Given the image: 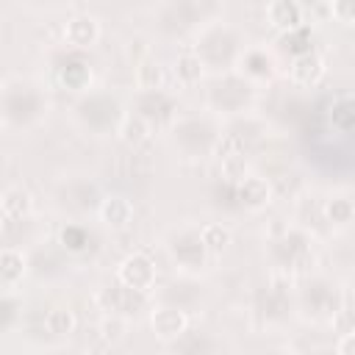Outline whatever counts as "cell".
<instances>
[{"label":"cell","mask_w":355,"mask_h":355,"mask_svg":"<svg viewBox=\"0 0 355 355\" xmlns=\"http://www.w3.org/2000/svg\"><path fill=\"white\" fill-rule=\"evenodd\" d=\"M100 219H103L108 227L122 230V227H128L130 219H133V202H130L128 197H122V194H111V197H105V200L100 202Z\"/></svg>","instance_id":"6"},{"label":"cell","mask_w":355,"mask_h":355,"mask_svg":"<svg viewBox=\"0 0 355 355\" xmlns=\"http://www.w3.org/2000/svg\"><path fill=\"white\" fill-rule=\"evenodd\" d=\"M324 58L319 53H300L291 58V80L300 83V86H316L322 78H324Z\"/></svg>","instance_id":"4"},{"label":"cell","mask_w":355,"mask_h":355,"mask_svg":"<svg viewBox=\"0 0 355 355\" xmlns=\"http://www.w3.org/2000/svg\"><path fill=\"white\" fill-rule=\"evenodd\" d=\"M3 227H6V225H3V216H0V236H3Z\"/></svg>","instance_id":"23"},{"label":"cell","mask_w":355,"mask_h":355,"mask_svg":"<svg viewBox=\"0 0 355 355\" xmlns=\"http://www.w3.org/2000/svg\"><path fill=\"white\" fill-rule=\"evenodd\" d=\"M75 324H78V319H75V313L69 308H53L44 316V327L53 336H69L75 330Z\"/></svg>","instance_id":"13"},{"label":"cell","mask_w":355,"mask_h":355,"mask_svg":"<svg viewBox=\"0 0 355 355\" xmlns=\"http://www.w3.org/2000/svg\"><path fill=\"white\" fill-rule=\"evenodd\" d=\"M175 75H178V80L186 83V86L197 83V80L202 78V61H200V55H197V53H183V55H178V61H175Z\"/></svg>","instance_id":"11"},{"label":"cell","mask_w":355,"mask_h":355,"mask_svg":"<svg viewBox=\"0 0 355 355\" xmlns=\"http://www.w3.org/2000/svg\"><path fill=\"white\" fill-rule=\"evenodd\" d=\"M119 139H122L125 144H130V147H139L141 141H147V139H150V125H147V119H144V116H125V122H122V128H119Z\"/></svg>","instance_id":"12"},{"label":"cell","mask_w":355,"mask_h":355,"mask_svg":"<svg viewBox=\"0 0 355 355\" xmlns=\"http://www.w3.org/2000/svg\"><path fill=\"white\" fill-rule=\"evenodd\" d=\"M61 83L67 86V89H86L89 86V78H92V72H89V67L86 64H80V61H75V64H67L64 69H61Z\"/></svg>","instance_id":"16"},{"label":"cell","mask_w":355,"mask_h":355,"mask_svg":"<svg viewBox=\"0 0 355 355\" xmlns=\"http://www.w3.org/2000/svg\"><path fill=\"white\" fill-rule=\"evenodd\" d=\"M150 324H153V333L161 341H175L186 333L189 316L180 308H155L153 316H150Z\"/></svg>","instance_id":"2"},{"label":"cell","mask_w":355,"mask_h":355,"mask_svg":"<svg viewBox=\"0 0 355 355\" xmlns=\"http://www.w3.org/2000/svg\"><path fill=\"white\" fill-rule=\"evenodd\" d=\"M241 67H247V72L250 75H269V58L263 55V53H247L244 58H241Z\"/></svg>","instance_id":"20"},{"label":"cell","mask_w":355,"mask_h":355,"mask_svg":"<svg viewBox=\"0 0 355 355\" xmlns=\"http://www.w3.org/2000/svg\"><path fill=\"white\" fill-rule=\"evenodd\" d=\"M200 244L208 250H225L230 244V230L222 225H205L200 230Z\"/></svg>","instance_id":"17"},{"label":"cell","mask_w":355,"mask_h":355,"mask_svg":"<svg viewBox=\"0 0 355 355\" xmlns=\"http://www.w3.org/2000/svg\"><path fill=\"white\" fill-rule=\"evenodd\" d=\"M166 80V69L161 61L155 58H141L139 67H136V86L144 89V92H158Z\"/></svg>","instance_id":"8"},{"label":"cell","mask_w":355,"mask_h":355,"mask_svg":"<svg viewBox=\"0 0 355 355\" xmlns=\"http://www.w3.org/2000/svg\"><path fill=\"white\" fill-rule=\"evenodd\" d=\"M31 194L22 189V186H14V189H6L3 197H0V208H3V216H11V219H22L28 216L31 211Z\"/></svg>","instance_id":"9"},{"label":"cell","mask_w":355,"mask_h":355,"mask_svg":"<svg viewBox=\"0 0 355 355\" xmlns=\"http://www.w3.org/2000/svg\"><path fill=\"white\" fill-rule=\"evenodd\" d=\"M100 39V22L92 14H75L64 25V42L72 47H92Z\"/></svg>","instance_id":"3"},{"label":"cell","mask_w":355,"mask_h":355,"mask_svg":"<svg viewBox=\"0 0 355 355\" xmlns=\"http://www.w3.org/2000/svg\"><path fill=\"white\" fill-rule=\"evenodd\" d=\"M25 275V258L17 250H3L0 252V280L17 283Z\"/></svg>","instance_id":"14"},{"label":"cell","mask_w":355,"mask_h":355,"mask_svg":"<svg viewBox=\"0 0 355 355\" xmlns=\"http://www.w3.org/2000/svg\"><path fill=\"white\" fill-rule=\"evenodd\" d=\"M355 352V333H344L336 341V355H352Z\"/></svg>","instance_id":"22"},{"label":"cell","mask_w":355,"mask_h":355,"mask_svg":"<svg viewBox=\"0 0 355 355\" xmlns=\"http://www.w3.org/2000/svg\"><path fill=\"white\" fill-rule=\"evenodd\" d=\"M116 277H119V283H122L125 288L144 294V291H150V288L155 286V263H153V258L144 255V252H130V255L119 263Z\"/></svg>","instance_id":"1"},{"label":"cell","mask_w":355,"mask_h":355,"mask_svg":"<svg viewBox=\"0 0 355 355\" xmlns=\"http://www.w3.org/2000/svg\"><path fill=\"white\" fill-rule=\"evenodd\" d=\"M239 200H241V205H247L250 211H258V208H263V205L272 200V186H269L263 178L247 175V178L239 183Z\"/></svg>","instance_id":"7"},{"label":"cell","mask_w":355,"mask_h":355,"mask_svg":"<svg viewBox=\"0 0 355 355\" xmlns=\"http://www.w3.org/2000/svg\"><path fill=\"white\" fill-rule=\"evenodd\" d=\"M61 241H64V247L67 250H72V252H80L83 247H86V233H83V227H75V225H69V227H64L61 230Z\"/></svg>","instance_id":"19"},{"label":"cell","mask_w":355,"mask_h":355,"mask_svg":"<svg viewBox=\"0 0 355 355\" xmlns=\"http://www.w3.org/2000/svg\"><path fill=\"white\" fill-rule=\"evenodd\" d=\"M222 175H225L230 183H241V180L247 178V161H244V153L222 158Z\"/></svg>","instance_id":"18"},{"label":"cell","mask_w":355,"mask_h":355,"mask_svg":"<svg viewBox=\"0 0 355 355\" xmlns=\"http://www.w3.org/2000/svg\"><path fill=\"white\" fill-rule=\"evenodd\" d=\"M324 216L330 225H338V227H347L355 216V205L349 197H330L324 202Z\"/></svg>","instance_id":"10"},{"label":"cell","mask_w":355,"mask_h":355,"mask_svg":"<svg viewBox=\"0 0 355 355\" xmlns=\"http://www.w3.org/2000/svg\"><path fill=\"white\" fill-rule=\"evenodd\" d=\"M330 14L338 17V22L349 25V22L355 19V6H352V3H333V6H330Z\"/></svg>","instance_id":"21"},{"label":"cell","mask_w":355,"mask_h":355,"mask_svg":"<svg viewBox=\"0 0 355 355\" xmlns=\"http://www.w3.org/2000/svg\"><path fill=\"white\" fill-rule=\"evenodd\" d=\"M333 125L341 130V133H349L352 130V119H355V114H352V97L349 94H338L336 100H333Z\"/></svg>","instance_id":"15"},{"label":"cell","mask_w":355,"mask_h":355,"mask_svg":"<svg viewBox=\"0 0 355 355\" xmlns=\"http://www.w3.org/2000/svg\"><path fill=\"white\" fill-rule=\"evenodd\" d=\"M266 17L277 31H297L302 28V6L294 0H275L266 6Z\"/></svg>","instance_id":"5"}]
</instances>
